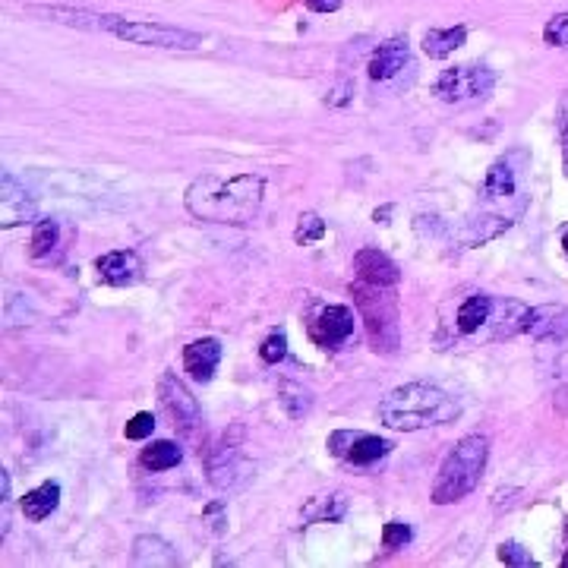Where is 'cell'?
<instances>
[{"instance_id": "cell-1", "label": "cell", "mask_w": 568, "mask_h": 568, "mask_svg": "<svg viewBox=\"0 0 568 568\" xmlns=\"http://www.w3.org/2000/svg\"><path fill=\"white\" fill-rule=\"evenodd\" d=\"M524 165H527L524 152H509L490 165V171H486L480 184V212H474L464 221V231H461L468 247H483V243L496 240L527 212L531 196L521 190Z\"/></svg>"}, {"instance_id": "cell-2", "label": "cell", "mask_w": 568, "mask_h": 568, "mask_svg": "<svg viewBox=\"0 0 568 568\" xmlns=\"http://www.w3.org/2000/svg\"><path fill=\"white\" fill-rule=\"evenodd\" d=\"M266 180L259 174H202L187 187L184 206L193 218L212 221V225H250L259 215Z\"/></svg>"}, {"instance_id": "cell-3", "label": "cell", "mask_w": 568, "mask_h": 568, "mask_svg": "<svg viewBox=\"0 0 568 568\" xmlns=\"http://www.w3.org/2000/svg\"><path fill=\"white\" fill-rule=\"evenodd\" d=\"M458 414H461V404L449 392H442L439 385H430V382L398 385L395 392H389L379 401V420L389 426V430H401V433L452 423L458 420Z\"/></svg>"}, {"instance_id": "cell-4", "label": "cell", "mask_w": 568, "mask_h": 568, "mask_svg": "<svg viewBox=\"0 0 568 568\" xmlns=\"http://www.w3.org/2000/svg\"><path fill=\"white\" fill-rule=\"evenodd\" d=\"M486 458H490V439L471 433L452 445V452L445 455L442 468L433 483V502L436 505H452L471 496L483 477Z\"/></svg>"}, {"instance_id": "cell-5", "label": "cell", "mask_w": 568, "mask_h": 568, "mask_svg": "<svg viewBox=\"0 0 568 568\" xmlns=\"http://www.w3.org/2000/svg\"><path fill=\"white\" fill-rule=\"evenodd\" d=\"M351 297L360 310V322L370 335L373 351L385 354V357L395 354L401 344V316H398L395 288L357 281V284H351Z\"/></svg>"}, {"instance_id": "cell-6", "label": "cell", "mask_w": 568, "mask_h": 568, "mask_svg": "<svg viewBox=\"0 0 568 568\" xmlns=\"http://www.w3.org/2000/svg\"><path fill=\"white\" fill-rule=\"evenodd\" d=\"M496 89V73L483 64H461V67H449L436 76L433 83V95L445 105H480L493 95Z\"/></svg>"}, {"instance_id": "cell-7", "label": "cell", "mask_w": 568, "mask_h": 568, "mask_svg": "<svg viewBox=\"0 0 568 568\" xmlns=\"http://www.w3.org/2000/svg\"><path fill=\"white\" fill-rule=\"evenodd\" d=\"M111 35L120 38V42L142 45V48H168V51L202 48V35H196V32L165 26V23H142V19H127V16H117Z\"/></svg>"}, {"instance_id": "cell-8", "label": "cell", "mask_w": 568, "mask_h": 568, "mask_svg": "<svg viewBox=\"0 0 568 568\" xmlns=\"http://www.w3.org/2000/svg\"><path fill=\"white\" fill-rule=\"evenodd\" d=\"M354 310L351 307H338V303H329V307H322L313 319H310V338L316 348L322 351H338L344 348L351 338H354Z\"/></svg>"}, {"instance_id": "cell-9", "label": "cell", "mask_w": 568, "mask_h": 568, "mask_svg": "<svg viewBox=\"0 0 568 568\" xmlns=\"http://www.w3.org/2000/svg\"><path fill=\"white\" fill-rule=\"evenodd\" d=\"M253 477V464L243 458L240 445H234L228 436L221 439L209 455V480L218 490H240Z\"/></svg>"}, {"instance_id": "cell-10", "label": "cell", "mask_w": 568, "mask_h": 568, "mask_svg": "<svg viewBox=\"0 0 568 568\" xmlns=\"http://www.w3.org/2000/svg\"><path fill=\"white\" fill-rule=\"evenodd\" d=\"M392 449L389 439H379V436H370V433H351V430H338L329 436V452L335 458H344L351 464H360V468H367V464H376L379 458H385Z\"/></svg>"}, {"instance_id": "cell-11", "label": "cell", "mask_w": 568, "mask_h": 568, "mask_svg": "<svg viewBox=\"0 0 568 568\" xmlns=\"http://www.w3.org/2000/svg\"><path fill=\"white\" fill-rule=\"evenodd\" d=\"M158 398L165 404V411L174 417V423H180L184 430H193L199 423V404L196 398L190 395V389L184 382H180L174 373H165L158 382Z\"/></svg>"}, {"instance_id": "cell-12", "label": "cell", "mask_w": 568, "mask_h": 568, "mask_svg": "<svg viewBox=\"0 0 568 568\" xmlns=\"http://www.w3.org/2000/svg\"><path fill=\"white\" fill-rule=\"evenodd\" d=\"M411 67V45L408 38H389V42H382L373 57H370V79L373 83H389V79H395L401 70Z\"/></svg>"}, {"instance_id": "cell-13", "label": "cell", "mask_w": 568, "mask_h": 568, "mask_svg": "<svg viewBox=\"0 0 568 568\" xmlns=\"http://www.w3.org/2000/svg\"><path fill=\"white\" fill-rule=\"evenodd\" d=\"M98 278L111 284V288H127V284H136L142 278V259L133 250H114L95 259Z\"/></svg>"}, {"instance_id": "cell-14", "label": "cell", "mask_w": 568, "mask_h": 568, "mask_svg": "<svg viewBox=\"0 0 568 568\" xmlns=\"http://www.w3.org/2000/svg\"><path fill=\"white\" fill-rule=\"evenodd\" d=\"M354 272H357V281L382 284V288H395V284L401 281L398 266L382 250H376V247H363L354 256Z\"/></svg>"}, {"instance_id": "cell-15", "label": "cell", "mask_w": 568, "mask_h": 568, "mask_svg": "<svg viewBox=\"0 0 568 568\" xmlns=\"http://www.w3.org/2000/svg\"><path fill=\"white\" fill-rule=\"evenodd\" d=\"M221 363V341L218 338H199L184 348V370L193 382H212Z\"/></svg>"}, {"instance_id": "cell-16", "label": "cell", "mask_w": 568, "mask_h": 568, "mask_svg": "<svg viewBox=\"0 0 568 568\" xmlns=\"http://www.w3.org/2000/svg\"><path fill=\"white\" fill-rule=\"evenodd\" d=\"M32 16H45L51 23H64L76 29H92V32H111L117 16L114 13H92V10H73V7H29Z\"/></svg>"}, {"instance_id": "cell-17", "label": "cell", "mask_w": 568, "mask_h": 568, "mask_svg": "<svg viewBox=\"0 0 568 568\" xmlns=\"http://www.w3.org/2000/svg\"><path fill=\"white\" fill-rule=\"evenodd\" d=\"M527 310L524 303H518V300H502V303H493V316H490V322H486V326H490L493 332V338H512V335H518V332H524L527 329Z\"/></svg>"}, {"instance_id": "cell-18", "label": "cell", "mask_w": 568, "mask_h": 568, "mask_svg": "<svg viewBox=\"0 0 568 568\" xmlns=\"http://www.w3.org/2000/svg\"><path fill=\"white\" fill-rule=\"evenodd\" d=\"M493 303H496V300H493L490 294H471V297L458 307V316H455L458 332H461V335L480 332L486 322H490V316H493Z\"/></svg>"}, {"instance_id": "cell-19", "label": "cell", "mask_w": 568, "mask_h": 568, "mask_svg": "<svg viewBox=\"0 0 568 568\" xmlns=\"http://www.w3.org/2000/svg\"><path fill=\"white\" fill-rule=\"evenodd\" d=\"M57 505H60V486L54 480H48L23 496V515L29 521H45L57 512Z\"/></svg>"}, {"instance_id": "cell-20", "label": "cell", "mask_w": 568, "mask_h": 568, "mask_svg": "<svg viewBox=\"0 0 568 568\" xmlns=\"http://www.w3.org/2000/svg\"><path fill=\"white\" fill-rule=\"evenodd\" d=\"M464 42H468V29H464V26L430 29L423 35V54L433 57V60H445L449 54H455Z\"/></svg>"}, {"instance_id": "cell-21", "label": "cell", "mask_w": 568, "mask_h": 568, "mask_svg": "<svg viewBox=\"0 0 568 568\" xmlns=\"http://www.w3.org/2000/svg\"><path fill=\"white\" fill-rule=\"evenodd\" d=\"M562 319H568L565 307H537L527 313V329L534 338H553V335H565L568 326H562Z\"/></svg>"}, {"instance_id": "cell-22", "label": "cell", "mask_w": 568, "mask_h": 568, "mask_svg": "<svg viewBox=\"0 0 568 568\" xmlns=\"http://www.w3.org/2000/svg\"><path fill=\"white\" fill-rule=\"evenodd\" d=\"M180 458H184V452H180V445L171 439H158L149 445V449H142V455H139L142 468H149V471H171L180 464Z\"/></svg>"}, {"instance_id": "cell-23", "label": "cell", "mask_w": 568, "mask_h": 568, "mask_svg": "<svg viewBox=\"0 0 568 568\" xmlns=\"http://www.w3.org/2000/svg\"><path fill=\"white\" fill-rule=\"evenodd\" d=\"M133 559L139 565H177V553L161 537H139L133 543Z\"/></svg>"}, {"instance_id": "cell-24", "label": "cell", "mask_w": 568, "mask_h": 568, "mask_svg": "<svg viewBox=\"0 0 568 568\" xmlns=\"http://www.w3.org/2000/svg\"><path fill=\"white\" fill-rule=\"evenodd\" d=\"M0 212H4V228L23 225L32 215L26 193H13V177H4V196H0Z\"/></svg>"}, {"instance_id": "cell-25", "label": "cell", "mask_w": 568, "mask_h": 568, "mask_svg": "<svg viewBox=\"0 0 568 568\" xmlns=\"http://www.w3.org/2000/svg\"><path fill=\"white\" fill-rule=\"evenodd\" d=\"M344 512H348L344 496H322L303 509V521H341Z\"/></svg>"}, {"instance_id": "cell-26", "label": "cell", "mask_w": 568, "mask_h": 568, "mask_svg": "<svg viewBox=\"0 0 568 568\" xmlns=\"http://www.w3.org/2000/svg\"><path fill=\"white\" fill-rule=\"evenodd\" d=\"M57 237H60V228H57V221H54V218H42V221H35V228H32V243H29V253H32L35 259L48 256V253L57 247Z\"/></svg>"}, {"instance_id": "cell-27", "label": "cell", "mask_w": 568, "mask_h": 568, "mask_svg": "<svg viewBox=\"0 0 568 568\" xmlns=\"http://www.w3.org/2000/svg\"><path fill=\"white\" fill-rule=\"evenodd\" d=\"M326 237V221H322L316 212H303L297 218V231H294V240L300 243V247H310V243L322 240Z\"/></svg>"}, {"instance_id": "cell-28", "label": "cell", "mask_w": 568, "mask_h": 568, "mask_svg": "<svg viewBox=\"0 0 568 568\" xmlns=\"http://www.w3.org/2000/svg\"><path fill=\"white\" fill-rule=\"evenodd\" d=\"M543 42L553 48H568V10L556 13L550 23L543 26Z\"/></svg>"}, {"instance_id": "cell-29", "label": "cell", "mask_w": 568, "mask_h": 568, "mask_svg": "<svg viewBox=\"0 0 568 568\" xmlns=\"http://www.w3.org/2000/svg\"><path fill=\"white\" fill-rule=\"evenodd\" d=\"M499 562H505V565H521V568L537 565V559L531 556V550H524V546L515 543V540H505V543L499 546Z\"/></svg>"}, {"instance_id": "cell-30", "label": "cell", "mask_w": 568, "mask_h": 568, "mask_svg": "<svg viewBox=\"0 0 568 568\" xmlns=\"http://www.w3.org/2000/svg\"><path fill=\"white\" fill-rule=\"evenodd\" d=\"M259 357L266 363H281L284 357H288V338H284V332H272L266 341H262Z\"/></svg>"}, {"instance_id": "cell-31", "label": "cell", "mask_w": 568, "mask_h": 568, "mask_svg": "<svg viewBox=\"0 0 568 568\" xmlns=\"http://www.w3.org/2000/svg\"><path fill=\"white\" fill-rule=\"evenodd\" d=\"M411 540V527L408 524H401V521H389L382 527V543H385V550H398V546H404Z\"/></svg>"}, {"instance_id": "cell-32", "label": "cell", "mask_w": 568, "mask_h": 568, "mask_svg": "<svg viewBox=\"0 0 568 568\" xmlns=\"http://www.w3.org/2000/svg\"><path fill=\"white\" fill-rule=\"evenodd\" d=\"M152 430H155V417H152L149 411H139V414L127 423L124 436H127V439H133V442H139V439H149V436H152Z\"/></svg>"}, {"instance_id": "cell-33", "label": "cell", "mask_w": 568, "mask_h": 568, "mask_svg": "<svg viewBox=\"0 0 568 568\" xmlns=\"http://www.w3.org/2000/svg\"><path fill=\"white\" fill-rule=\"evenodd\" d=\"M556 124H559V139H562V155L568 161V92L559 98V108H556Z\"/></svg>"}, {"instance_id": "cell-34", "label": "cell", "mask_w": 568, "mask_h": 568, "mask_svg": "<svg viewBox=\"0 0 568 568\" xmlns=\"http://www.w3.org/2000/svg\"><path fill=\"white\" fill-rule=\"evenodd\" d=\"M303 4H307V10H313V13H338L344 0H303Z\"/></svg>"}, {"instance_id": "cell-35", "label": "cell", "mask_w": 568, "mask_h": 568, "mask_svg": "<svg viewBox=\"0 0 568 568\" xmlns=\"http://www.w3.org/2000/svg\"><path fill=\"white\" fill-rule=\"evenodd\" d=\"M351 92H354V86L351 83H341V86H335L332 92H329V105H348L351 101Z\"/></svg>"}, {"instance_id": "cell-36", "label": "cell", "mask_w": 568, "mask_h": 568, "mask_svg": "<svg viewBox=\"0 0 568 568\" xmlns=\"http://www.w3.org/2000/svg\"><path fill=\"white\" fill-rule=\"evenodd\" d=\"M562 250H565V256H568V231L562 234Z\"/></svg>"}, {"instance_id": "cell-37", "label": "cell", "mask_w": 568, "mask_h": 568, "mask_svg": "<svg viewBox=\"0 0 568 568\" xmlns=\"http://www.w3.org/2000/svg\"><path fill=\"white\" fill-rule=\"evenodd\" d=\"M565 177H568V161H565Z\"/></svg>"}]
</instances>
